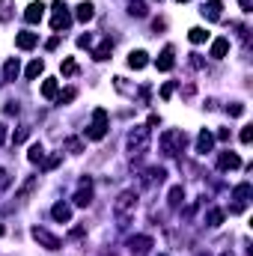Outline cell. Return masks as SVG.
Instances as JSON below:
<instances>
[{
	"label": "cell",
	"instance_id": "obj_19",
	"mask_svg": "<svg viewBox=\"0 0 253 256\" xmlns=\"http://www.w3.org/2000/svg\"><path fill=\"white\" fill-rule=\"evenodd\" d=\"M18 72H21V63H18V57L6 60V66H3V80H15V78H18Z\"/></svg>",
	"mask_w": 253,
	"mask_h": 256
},
{
	"label": "cell",
	"instance_id": "obj_40",
	"mask_svg": "<svg viewBox=\"0 0 253 256\" xmlns=\"http://www.w3.org/2000/svg\"><path fill=\"white\" fill-rule=\"evenodd\" d=\"M57 164H60V155H54V158H48V161H45V170H54Z\"/></svg>",
	"mask_w": 253,
	"mask_h": 256
},
{
	"label": "cell",
	"instance_id": "obj_14",
	"mask_svg": "<svg viewBox=\"0 0 253 256\" xmlns=\"http://www.w3.org/2000/svg\"><path fill=\"white\" fill-rule=\"evenodd\" d=\"M226 51H230V39H214L212 42V51H208V57H214V60H224L226 57Z\"/></svg>",
	"mask_w": 253,
	"mask_h": 256
},
{
	"label": "cell",
	"instance_id": "obj_30",
	"mask_svg": "<svg viewBox=\"0 0 253 256\" xmlns=\"http://www.w3.org/2000/svg\"><path fill=\"white\" fill-rule=\"evenodd\" d=\"M60 72H63L66 78H72V74L78 72V63H74L72 57H66V60H63V66H60Z\"/></svg>",
	"mask_w": 253,
	"mask_h": 256
},
{
	"label": "cell",
	"instance_id": "obj_25",
	"mask_svg": "<svg viewBox=\"0 0 253 256\" xmlns=\"http://www.w3.org/2000/svg\"><path fill=\"white\" fill-rule=\"evenodd\" d=\"M42 72H45V63H42V60H33V63L27 66V80H36Z\"/></svg>",
	"mask_w": 253,
	"mask_h": 256
},
{
	"label": "cell",
	"instance_id": "obj_35",
	"mask_svg": "<svg viewBox=\"0 0 253 256\" xmlns=\"http://www.w3.org/2000/svg\"><path fill=\"white\" fill-rule=\"evenodd\" d=\"M173 90H176V84H164V86H161V98H170Z\"/></svg>",
	"mask_w": 253,
	"mask_h": 256
},
{
	"label": "cell",
	"instance_id": "obj_15",
	"mask_svg": "<svg viewBox=\"0 0 253 256\" xmlns=\"http://www.w3.org/2000/svg\"><path fill=\"white\" fill-rule=\"evenodd\" d=\"M212 146H214V134L200 131V137H196V152H200V155H206V152H212Z\"/></svg>",
	"mask_w": 253,
	"mask_h": 256
},
{
	"label": "cell",
	"instance_id": "obj_29",
	"mask_svg": "<svg viewBox=\"0 0 253 256\" xmlns=\"http://www.w3.org/2000/svg\"><path fill=\"white\" fill-rule=\"evenodd\" d=\"M182 200H185V191H182V185H176V188L170 191V206L176 208V206H182Z\"/></svg>",
	"mask_w": 253,
	"mask_h": 256
},
{
	"label": "cell",
	"instance_id": "obj_2",
	"mask_svg": "<svg viewBox=\"0 0 253 256\" xmlns=\"http://www.w3.org/2000/svg\"><path fill=\"white\" fill-rule=\"evenodd\" d=\"M149 149V126H134V131L128 134V152L131 158H140Z\"/></svg>",
	"mask_w": 253,
	"mask_h": 256
},
{
	"label": "cell",
	"instance_id": "obj_47",
	"mask_svg": "<svg viewBox=\"0 0 253 256\" xmlns=\"http://www.w3.org/2000/svg\"><path fill=\"white\" fill-rule=\"evenodd\" d=\"M179 3H188V0H179Z\"/></svg>",
	"mask_w": 253,
	"mask_h": 256
},
{
	"label": "cell",
	"instance_id": "obj_46",
	"mask_svg": "<svg viewBox=\"0 0 253 256\" xmlns=\"http://www.w3.org/2000/svg\"><path fill=\"white\" fill-rule=\"evenodd\" d=\"M0 236H3V224H0Z\"/></svg>",
	"mask_w": 253,
	"mask_h": 256
},
{
	"label": "cell",
	"instance_id": "obj_23",
	"mask_svg": "<svg viewBox=\"0 0 253 256\" xmlns=\"http://www.w3.org/2000/svg\"><path fill=\"white\" fill-rule=\"evenodd\" d=\"M57 92H60V84H57L54 78H48V80L42 84V96H45V98H57Z\"/></svg>",
	"mask_w": 253,
	"mask_h": 256
},
{
	"label": "cell",
	"instance_id": "obj_21",
	"mask_svg": "<svg viewBox=\"0 0 253 256\" xmlns=\"http://www.w3.org/2000/svg\"><path fill=\"white\" fill-rule=\"evenodd\" d=\"M110 51H114V42H110V39H104V42H102V45L92 51V57L102 63V60H108V57H110Z\"/></svg>",
	"mask_w": 253,
	"mask_h": 256
},
{
	"label": "cell",
	"instance_id": "obj_12",
	"mask_svg": "<svg viewBox=\"0 0 253 256\" xmlns=\"http://www.w3.org/2000/svg\"><path fill=\"white\" fill-rule=\"evenodd\" d=\"M128 248H131L137 256H143L149 248H152V238H149V236H134V238L128 242Z\"/></svg>",
	"mask_w": 253,
	"mask_h": 256
},
{
	"label": "cell",
	"instance_id": "obj_44",
	"mask_svg": "<svg viewBox=\"0 0 253 256\" xmlns=\"http://www.w3.org/2000/svg\"><path fill=\"white\" fill-rule=\"evenodd\" d=\"M218 140H230V128H220L218 131Z\"/></svg>",
	"mask_w": 253,
	"mask_h": 256
},
{
	"label": "cell",
	"instance_id": "obj_39",
	"mask_svg": "<svg viewBox=\"0 0 253 256\" xmlns=\"http://www.w3.org/2000/svg\"><path fill=\"white\" fill-rule=\"evenodd\" d=\"M27 134H30L27 128H18V131H15V143H24V140H27Z\"/></svg>",
	"mask_w": 253,
	"mask_h": 256
},
{
	"label": "cell",
	"instance_id": "obj_10",
	"mask_svg": "<svg viewBox=\"0 0 253 256\" xmlns=\"http://www.w3.org/2000/svg\"><path fill=\"white\" fill-rule=\"evenodd\" d=\"M92 202V182L80 179V191L74 194V206H90Z\"/></svg>",
	"mask_w": 253,
	"mask_h": 256
},
{
	"label": "cell",
	"instance_id": "obj_17",
	"mask_svg": "<svg viewBox=\"0 0 253 256\" xmlns=\"http://www.w3.org/2000/svg\"><path fill=\"white\" fill-rule=\"evenodd\" d=\"M164 176H167V173H164V167H149V170H146V176H143V182H146V185H161V182H164Z\"/></svg>",
	"mask_w": 253,
	"mask_h": 256
},
{
	"label": "cell",
	"instance_id": "obj_32",
	"mask_svg": "<svg viewBox=\"0 0 253 256\" xmlns=\"http://www.w3.org/2000/svg\"><path fill=\"white\" fill-rule=\"evenodd\" d=\"M57 98H60V104H68V102H74V98H78V90H72V86H68L66 92H57Z\"/></svg>",
	"mask_w": 253,
	"mask_h": 256
},
{
	"label": "cell",
	"instance_id": "obj_42",
	"mask_svg": "<svg viewBox=\"0 0 253 256\" xmlns=\"http://www.w3.org/2000/svg\"><path fill=\"white\" fill-rule=\"evenodd\" d=\"M78 45H80V48H90V45H92V36H80Z\"/></svg>",
	"mask_w": 253,
	"mask_h": 256
},
{
	"label": "cell",
	"instance_id": "obj_31",
	"mask_svg": "<svg viewBox=\"0 0 253 256\" xmlns=\"http://www.w3.org/2000/svg\"><path fill=\"white\" fill-rule=\"evenodd\" d=\"M12 18V0H0V21Z\"/></svg>",
	"mask_w": 253,
	"mask_h": 256
},
{
	"label": "cell",
	"instance_id": "obj_43",
	"mask_svg": "<svg viewBox=\"0 0 253 256\" xmlns=\"http://www.w3.org/2000/svg\"><path fill=\"white\" fill-rule=\"evenodd\" d=\"M57 45H60V33H57V36H51V39H48V51H54V48H57Z\"/></svg>",
	"mask_w": 253,
	"mask_h": 256
},
{
	"label": "cell",
	"instance_id": "obj_11",
	"mask_svg": "<svg viewBox=\"0 0 253 256\" xmlns=\"http://www.w3.org/2000/svg\"><path fill=\"white\" fill-rule=\"evenodd\" d=\"M218 167H220V170H238V167H242V158H238L236 152H220Z\"/></svg>",
	"mask_w": 253,
	"mask_h": 256
},
{
	"label": "cell",
	"instance_id": "obj_41",
	"mask_svg": "<svg viewBox=\"0 0 253 256\" xmlns=\"http://www.w3.org/2000/svg\"><path fill=\"white\" fill-rule=\"evenodd\" d=\"M238 6H242V12H253V0H238Z\"/></svg>",
	"mask_w": 253,
	"mask_h": 256
},
{
	"label": "cell",
	"instance_id": "obj_8",
	"mask_svg": "<svg viewBox=\"0 0 253 256\" xmlns=\"http://www.w3.org/2000/svg\"><path fill=\"white\" fill-rule=\"evenodd\" d=\"M36 45H39V36L30 33V30H24V33L15 36V48H21V51H33Z\"/></svg>",
	"mask_w": 253,
	"mask_h": 256
},
{
	"label": "cell",
	"instance_id": "obj_27",
	"mask_svg": "<svg viewBox=\"0 0 253 256\" xmlns=\"http://www.w3.org/2000/svg\"><path fill=\"white\" fill-rule=\"evenodd\" d=\"M188 39H190V42H194V45H200V42H206V39H208V33H206L202 27H190Z\"/></svg>",
	"mask_w": 253,
	"mask_h": 256
},
{
	"label": "cell",
	"instance_id": "obj_18",
	"mask_svg": "<svg viewBox=\"0 0 253 256\" xmlns=\"http://www.w3.org/2000/svg\"><path fill=\"white\" fill-rule=\"evenodd\" d=\"M51 218L60 220V224H68V220H72V208H68L66 202H57V206L51 208Z\"/></svg>",
	"mask_w": 253,
	"mask_h": 256
},
{
	"label": "cell",
	"instance_id": "obj_36",
	"mask_svg": "<svg viewBox=\"0 0 253 256\" xmlns=\"http://www.w3.org/2000/svg\"><path fill=\"white\" fill-rule=\"evenodd\" d=\"M226 110H230V116H242L244 114V104H230Z\"/></svg>",
	"mask_w": 253,
	"mask_h": 256
},
{
	"label": "cell",
	"instance_id": "obj_3",
	"mask_svg": "<svg viewBox=\"0 0 253 256\" xmlns=\"http://www.w3.org/2000/svg\"><path fill=\"white\" fill-rule=\"evenodd\" d=\"M134 208H137V191H122L116 196V202H114V212H116V218L122 220V226H126V220L134 214Z\"/></svg>",
	"mask_w": 253,
	"mask_h": 256
},
{
	"label": "cell",
	"instance_id": "obj_26",
	"mask_svg": "<svg viewBox=\"0 0 253 256\" xmlns=\"http://www.w3.org/2000/svg\"><path fill=\"white\" fill-rule=\"evenodd\" d=\"M128 12H131L134 18H143V15H146V3H143V0H131V3H128Z\"/></svg>",
	"mask_w": 253,
	"mask_h": 256
},
{
	"label": "cell",
	"instance_id": "obj_24",
	"mask_svg": "<svg viewBox=\"0 0 253 256\" xmlns=\"http://www.w3.org/2000/svg\"><path fill=\"white\" fill-rule=\"evenodd\" d=\"M248 196H250V182H242V185L232 191V200H238V206H244V202H248Z\"/></svg>",
	"mask_w": 253,
	"mask_h": 256
},
{
	"label": "cell",
	"instance_id": "obj_7",
	"mask_svg": "<svg viewBox=\"0 0 253 256\" xmlns=\"http://www.w3.org/2000/svg\"><path fill=\"white\" fill-rule=\"evenodd\" d=\"M42 18H45V3H42V0H33V3L24 9V21H27V24H39Z\"/></svg>",
	"mask_w": 253,
	"mask_h": 256
},
{
	"label": "cell",
	"instance_id": "obj_38",
	"mask_svg": "<svg viewBox=\"0 0 253 256\" xmlns=\"http://www.w3.org/2000/svg\"><path fill=\"white\" fill-rule=\"evenodd\" d=\"M253 140V128L248 126V128H242V143H250Z\"/></svg>",
	"mask_w": 253,
	"mask_h": 256
},
{
	"label": "cell",
	"instance_id": "obj_1",
	"mask_svg": "<svg viewBox=\"0 0 253 256\" xmlns=\"http://www.w3.org/2000/svg\"><path fill=\"white\" fill-rule=\"evenodd\" d=\"M185 143H188V134L179 131V128H170V131L161 134V152L164 155H179L185 149Z\"/></svg>",
	"mask_w": 253,
	"mask_h": 256
},
{
	"label": "cell",
	"instance_id": "obj_22",
	"mask_svg": "<svg viewBox=\"0 0 253 256\" xmlns=\"http://www.w3.org/2000/svg\"><path fill=\"white\" fill-rule=\"evenodd\" d=\"M27 161H30V164H42V161H45V149H42V143H33V146H30Z\"/></svg>",
	"mask_w": 253,
	"mask_h": 256
},
{
	"label": "cell",
	"instance_id": "obj_9",
	"mask_svg": "<svg viewBox=\"0 0 253 256\" xmlns=\"http://www.w3.org/2000/svg\"><path fill=\"white\" fill-rule=\"evenodd\" d=\"M173 45H164V51L158 54V60H155V66H158V72H170L173 66H176V60H173Z\"/></svg>",
	"mask_w": 253,
	"mask_h": 256
},
{
	"label": "cell",
	"instance_id": "obj_45",
	"mask_svg": "<svg viewBox=\"0 0 253 256\" xmlns=\"http://www.w3.org/2000/svg\"><path fill=\"white\" fill-rule=\"evenodd\" d=\"M3 143H6V126L0 122V146H3Z\"/></svg>",
	"mask_w": 253,
	"mask_h": 256
},
{
	"label": "cell",
	"instance_id": "obj_37",
	"mask_svg": "<svg viewBox=\"0 0 253 256\" xmlns=\"http://www.w3.org/2000/svg\"><path fill=\"white\" fill-rule=\"evenodd\" d=\"M9 182H12V179H9V173L0 167V191H3V188H9Z\"/></svg>",
	"mask_w": 253,
	"mask_h": 256
},
{
	"label": "cell",
	"instance_id": "obj_13",
	"mask_svg": "<svg viewBox=\"0 0 253 256\" xmlns=\"http://www.w3.org/2000/svg\"><path fill=\"white\" fill-rule=\"evenodd\" d=\"M220 9H224V3H220V0H208V3H202V9H200V12H202L208 21H218V18H220Z\"/></svg>",
	"mask_w": 253,
	"mask_h": 256
},
{
	"label": "cell",
	"instance_id": "obj_28",
	"mask_svg": "<svg viewBox=\"0 0 253 256\" xmlns=\"http://www.w3.org/2000/svg\"><path fill=\"white\" fill-rule=\"evenodd\" d=\"M36 185H39V176H33V179H27V182H24V188L18 191V200H27V196H30V191H33Z\"/></svg>",
	"mask_w": 253,
	"mask_h": 256
},
{
	"label": "cell",
	"instance_id": "obj_5",
	"mask_svg": "<svg viewBox=\"0 0 253 256\" xmlns=\"http://www.w3.org/2000/svg\"><path fill=\"white\" fill-rule=\"evenodd\" d=\"M104 134H108V110L104 108H96L92 110V122L86 128V137L90 140H102Z\"/></svg>",
	"mask_w": 253,
	"mask_h": 256
},
{
	"label": "cell",
	"instance_id": "obj_16",
	"mask_svg": "<svg viewBox=\"0 0 253 256\" xmlns=\"http://www.w3.org/2000/svg\"><path fill=\"white\" fill-rule=\"evenodd\" d=\"M92 15H96V6H92L90 0H84V3L78 6V12H74V18H78V21H84V24H86V21H92Z\"/></svg>",
	"mask_w": 253,
	"mask_h": 256
},
{
	"label": "cell",
	"instance_id": "obj_4",
	"mask_svg": "<svg viewBox=\"0 0 253 256\" xmlns=\"http://www.w3.org/2000/svg\"><path fill=\"white\" fill-rule=\"evenodd\" d=\"M51 9H54V18H51V30L63 36L66 30L72 27V15L66 12V3H63V0H54V3H51Z\"/></svg>",
	"mask_w": 253,
	"mask_h": 256
},
{
	"label": "cell",
	"instance_id": "obj_33",
	"mask_svg": "<svg viewBox=\"0 0 253 256\" xmlns=\"http://www.w3.org/2000/svg\"><path fill=\"white\" fill-rule=\"evenodd\" d=\"M220 224H224V212H218V208L208 212V226H220Z\"/></svg>",
	"mask_w": 253,
	"mask_h": 256
},
{
	"label": "cell",
	"instance_id": "obj_6",
	"mask_svg": "<svg viewBox=\"0 0 253 256\" xmlns=\"http://www.w3.org/2000/svg\"><path fill=\"white\" fill-rule=\"evenodd\" d=\"M33 238L42 244V248H48V250H60L63 244H60V238L54 236V232H48L45 226H33Z\"/></svg>",
	"mask_w": 253,
	"mask_h": 256
},
{
	"label": "cell",
	"instance_id": "obj_34",
	"mask_svg": "<svg viewBox=\"0 0 253 256\" xmlns=\"http://www.w3.org/2000/svg\"><path fill=\"white\" fill-rule=\"evenodd\" d=\"M66 149H68V152H80V149H84V143H80L78 137H68V140H66Z\"/></svg>",
	"mask_w": 253,
	"mask_h": 256
},
{
	"label": "cell",
	"instance_id": "obj_20",
	"mask_svg": "<svg viewBox=\"0 0 253 256\" xmlns=\"http://www.w3.org/2000/svg\"><path fill=\"white\" fill-rule=\"evenodd\" d=\"M146 63H149V54H146V51H131V54H128V66H131V68H143Z\"/></svg>",
	"mask_w": 253,
	"mask_h": 256
}]
</instances>
